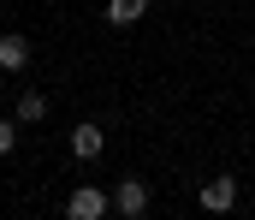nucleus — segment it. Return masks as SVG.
Returning <instances> with one entry per match:
<instances>
[{
    "instance_id": "obj_1",
    "label": "nucleus",
    "mask_w": 255,
    "mask_h": 220,
    "mask_svg": "<svg viewBox=\"0 0 255 220\" xmlns=\"http://www.w3.org/2000/svg\"><path fill=\"white\" fill-rule=\"evenodd\" d=\"M107 215H113V197L101 185H77L65 197V220H107Z\"/></svg>"
},
{
    "instance_id": "obj_2",
    "label": "nucleus",
    "mask_w": 255,
    "mask_h": 220,
    "mask_svg": "<svg viewBox=\"0 0 255 220\" xmlns=\"http://www.w3.org/2000/svg\"><path fill=\"white\" fill-rule=\"evenodd\" d=\"M113 209L125 220H142L148 215V185H142V179H119V185H113Z\"/></svg>"
},
{
    "instance_id": "obj_3",
    "label": "nucleus",
    "mask_w": 255,
    "mask_h": 220,
    "mask_svg": "<svg viewBox=\"0 0 255 220\" xmlns=\"http://www.w3.org/2000/svg\"><path fill=\"white\" fill-rule=\"evenodd\" d=\"M202 209L208 215H232L238 209V179H208L202 185Z\"/></svg>"
},
{
    "instance_id": "obj_4",
    "label": "nucleus",
    "mask_w": 255,
    "mask_h": 220,
    "mask_svg": "<svg viewBox=\"0 0 255 220\" xmlns=\"http://www.w3.org/2000/svg\"><path fill=\"white\" fill-rule=\"evenodd\" d=\"M101 149H107L101 125H77V131H71V155H77V161H95Z\"/></svg>"
},
{
    "instance_id": "obj_5",
    "label": "nucleus",
    "mask_w": 255,
    "mask_h": 220,
    "mask_svg": "<svg viewBox=\"0 0 255 220\" xmlns=\"http://www.w3.org/2000/svg\"><path fill=\"white\" fill-rule=\"evenodd\" d=\"M42 119H48V95L42 89H24L18 95V125H42Z\"/></svg>"
},
{
    "instance_id": "obj_6",
    "label": "nucleus",
    "mask_w": 255,
    "mask_h": 220,
    "mask_svg": "<svg viewBox=\"0 0 255 220\" xmlns=\"http://www.w3.org/2000/svg\"><path fill=\"white\" fill-rule=\"evenodd\" d=\"M0 66H6V72H24V66H30V42H24V36H18V42L0 36Z\"/></svg>"
},
{
    "instance_id": "obj_7",
    "label": "nucleus",
    "mask_w": 255,
    "mask_h": 220,
    "mask_svg": "<svg viewBox=\"0 0 255 220\" xmlns=\"http://www.w3.org/2000/svg\"><path fill=\"white\" fill-rule=\"evenodd\" d=\"M148 0H107V24H136Z\"/></svg>"
},
{
    "instance_id": "obj_8",
    "label": "nucleus",
    "mask_w": 255,
    "mask_h": 220,
    "mask_svg": "<svg viewBox=\"0 0 255 220\" xmlns=\"http://www.w3.org/2000/svg\"><path fill=\"white\" fill-rule=\"evenodd\" d=\"M18 149V119H0V155H12Z\"/></svg>"
},
{
    "instance_id": "obj_9",
    "label": "nucleus",
    "mask_w": 255,
    "mask_h": 220,
    "mask_svg": "<svg viewBox=\"0 0 255 220\" xmlns=\"http://www.w3.org/2000/svg\"><path fill=\"white\" fill-rule=\"evenodd\" d=\"M148 6H154V0H148Z\"/></svg>"
}]
</instances>
